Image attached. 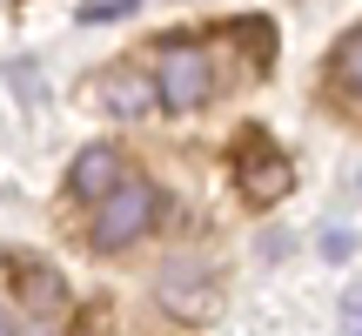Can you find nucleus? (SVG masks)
I'll list each match as a JSON object with an SVG mask.
<instances>
[{
	"label": "nucleus",
	"instance_id": "1",
	"mask_svg": "<svg viewBox=\"0 0 362 336\" xmlns=\"http://www.w3.org/2000/svg\"><path fill=\"white\" fill-rule=\"evenodd\" d=\"M215 94V61L194 34H161L155 40V101L168 115H194Z\"/></svg>",
	"mask_w": 362,
	"mask_h": 336
},
{
	"label": "nucleus",
	"instance_id": "2",
	"mask_svg": "<svg viewBox=\"0 0 362 336\" xmlns=\"http://www.w3.org/2000/svg\"><path fill=\"white\" fill-rule=\"evenodd\" d=\"M155 208H161L155 181L128 175L115 195H107V202H94V222H88V249H101V256H121L128 242H141V235H148Z\"/></svg>",
	"mask_w": 362,
	"mask_h": 336
},
{
	"label": "nucleus",
	"instance_id": "3",
	"mask_svg": "<svg viewBox=\"0 0 362 336\" xmlns=\"http://www.w3.org/2000/svg\"><path fill=\"white\" fill-rule=\"evenodd\" d=\"M235 181H242V195L255 208H275L288 189H296V168H288V155L269 142V135H242V142H235Z\"/></svg>",
	"mask_w": 362,
	"mask_h": 336
},
{
	"label": "nucleus",
	"instance_id": "4",
	"mask_svg": "<svg viewBox=\"0 0 362 336\" xmlns=\"http://www.w3.org/2000/svg\"><path fill=\"white\" fill-rule=\"evenodd\" d=\"M155 296H161V310H168V316L202 323V316L215 310V269H208L202 256H168V262H161Z\"/></svg>",
	"mask_w": 362,
	"mask_h": 336
},
{
	"label": "nucleus",
	"instance_id": "5",
	"mask_svg": "<svg viewBox=\"0 0 362 336\" xmlns=\"http://www.w3.org/2000/svg\"><path fill=\"white\" fill-rule=\"evenodd\" d=\"M121 181H128V155L115 142H88L67 168V195H81V202H107Z\"/></svg>",
	"mask_w": 362,
	"mask_h": 336
},
{
	"label": "nucleus",
	"instance_id": "6",
	"mask_svg": "<svg viewBox=\"0 0 362 336\" xmlns=\"http://www.w3.org/2000/svg\"><path fill=\"white\" fill-rule=\"evenodd\" d=\"M94 94H101L107 115H121V121H141L148 108H155V81L134 74V67H115V74H101V81H94Z\"/></svg>",
	"mask_w": 362,
	"mask_h": 336
},
{
	"label": "nucleus",
	"instance_id": "7",
	"mask_svg": "<svg viewBox=\"0 0 362 336\" xmlns=\"http://www.w3.org/2000/svg\"><path fill=\"white\" fill-rule=\"evenodd\" d=\"M13 269H21V296H27V310H34V323H47V316L67 303L61 269H47V262H27V256H13Z\"/></svg>",
	"mask_w": 362,
	"mask_h": 336
},
{
	"label": "nucleus",
	"instance_id": "8",
	"mask_svg": "<svg viewBox=\"0 0 362 336\" xmlns=\"http://www.w3.org/2000/svg\"><path fill=\"white\" fill-rule=\"evenodd\" d=\"M336 88L362 101V27H349V34H342V47H336Z\"/></svg>",
	"mask_w": 362,
	"mask_h": 336
},
{
	"label": "nucleus",
	"instance_id": "9",
	"mask_svg": "<svg viewBox=\"0 0 362 336\" xmlns=\"http://www.w3.org/2000/svg\"><path fill=\"white\" fill-rule=\"evenodd\" d=\"M342 336H362V283L342 289Z\"/></svg>",
	"mask_w": 362,
	"mask_h": 336
},
{
	"label": "nucleus",
	"instance_id": "10",
	"mask_svg": "<svg viewBox=\"0 0 362 336\" xmlns=\"http://www.w3.org/2000/svg\"><path fill=\"white\" fill-rule=\"evenodd\" d=\"M134 0H94V7H81V21H121Z\"/></svg>",
	"mask_w": 362,
	"mask_h": 336
},
{
	"label": "nucleus",
	"instance_id": "11",
	"mask_svg": "<svg viewBox=\"0 0 362 336\" xmlns=\"http://www.w3.org/2000/svg\"><path fill=\"white\" fill-rule=\"evenodd\" d=\"M13 336H61V330H47V323H13Z\"/></svg>",
	"mask_w": 362,
	"mask_h": 336
},
{
	"label": "nucleus",
	"instance_id": "12",
	"mask_svg": "<svg viewBox=\"0 0 362 336\" xmlns=\"http://www.w3.org/2000/svg\"><path fill=\"white\" fill-rule=\"evenodd\" d=\"M0 336H13V316H7V303H0Z\"/></svg>",
	"mask_w": 362,
	"mask_h": 336
}]
</instances>
